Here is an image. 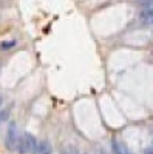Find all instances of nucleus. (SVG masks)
Masks as SVG:
<instances>
[{
  "label": "nucleus",
  "mask_w": 153,
  "mask_h": 154,
  "mask_svg": "<svg viewBox=\"0 0 153 154\" xmlns=\"http://www.w3.org/2000/svg\"><path fill=\"white\" fill-rule=\"evenodd\" d=\"M60 154H81V152H79L78 149H76L74 146H68L67 149H63Z\"/></svg>",
  "instance_id": "nucleus-6"
},
{
  "label": "nucleus",
  "mask_w": 153,
  "mask_h": 154,
  "mask_svg": "<svg viewBox=\"0 0 153 154\" xmlns=\"http://www.w3.org/2000/svg\"><path fill=\"white\" fill-rule=\"evenodd\" d=\"M138 2H141V3H145V5H150V3H153V0H138Z\"/></svg>",
  "instance_id": "nucleus-10"
},
{
  "label": "nucleus",
  "mask_w": 153,
  "mask_h": 154,
  "mask_svg": "<svg viewBox=\"0 0 153 154\" xmlns=\"http://www.w3.org/2000/svg\"><path fill=\"white\" fill-rule=\"evenodd\" d=\"M111 148H113L114 154H133L129 148H127V145L124 142H119L118 139H113L111 140Z\"/></svg>",
  "instance_id": "nucleus-3"
},
{
  "label": "nucleus",
  "mask_w": 153,
  "mask_h": 154,
  "mask_svg": "<svg viewBox=\"0 0 153 154\" xmlns=\"http://www.w3.org/2000/svg\"><path fill=\"white\" fill-rule=\"evenodd\" d=\"M142 25H147V26H153V17H151V19H148V20H144V22H142Z\"/></svg>",
  "instance_id": "nucleus-9"
},
{
  "label": "nucleus",
  "mask_w": 153,
  "mask_h": 154,
  "mask_svg": "<svg viewBox=\"0 0 153 154\" xmlns=\"http://www.w3.org/2000/svg\"><path fill=\"white\" fill-rule=\"evenodd\" d=\"M151 17H153V3L147 5V6L141 11V14H139V19H141V22L148 20V19H151Z\"/></svg>",
  "instance_id": "nucleus-5"
},
{
  "label": "nucleus",
  "mask_w": 153,
  "mask_h": 154,
  "mask_svg": "<svg viewBox=\"0 0 153 154\" xmlns=\"http://www.w3.org/2000/svg\"><path fill=\"white\" fill-rule=\"evenodd\" d=\"M37 154H53V146H51L49 140L43 139L42 142H39V152Z\"/></svg>",
  "instance_id": "nucleus-4"
},
{
  "label": "nucleus",
  "mask_w": 153,
  "mask_h": 154,
  "mask_svg": "<svg viewBox=\"0 0 153 154\" xmlns=\"http://www.w3.org/2000/svg\"><path fill=\"white\" fill-rule=\"evenodd\" d=\"M6 119H8V109H2L0 111V125H2Z\"/></svg>",
  "instance_id": "nucleus-8"
},
{
  "label": "nucleus",
  "mask_w": 153,
  "mask_h": 154,
  "mask_svg": "<svg viewBox=\"0 0 153 154\" xmlns=\"http://www.w3.org/2000/svg\"><path fill=\"white\" fill-rule=\"evenodd\" d=\"M82 154H88V152H82Z\"/></svg>",
  "instance_id": "nucleus-14"
},
{
  "label": "nucleus",
  "mask_w": 153,
  "mask_h": 154,
  "mask_svg": "<svg viewBox=\"0 0 153 154\" xmlns=\"http://www.w3.org/2000/svg\"><path fill=\"white\" fill-rule=\"evenodd\" d=\"M2 100H3V99H2V96H0V106H2Z\"/></svg>",
  "instance_id": "nucleus-13"
},
{
  "label": "nucleus",
  "mask_w": 153,
  "mask_h": 154,
  "mask_svg": "<svg viewBox=\"0 0 153 154\" xmlns=\"http://www.w3.org/2000/svg\"><path fill=\"white\" fill-rule=\"evenodd\" d=\"M19 131L16 122H9L8 131H6V146L11 151H17V143H19Z\"/></svg>",
  "instance_id": "nucleus-1"
},
{
  "label": "nucleus",
  "mask_w": 153,
  "mask_h": 154,
  "mask_svg": "<svg viewBox=\"0 0 153 154\" xmlns=\"http://www.w3.org/2000/svg\"><path fill=\"white\" fill-rule=\"evenodd\" d=\"M151 143H153V142H151Z\"/></svg>",
  "instance_id": "nucleus-15"
},
{
  "label": "nucleus",
  "mask_w": 153,
  "mask_h": 154,
  "mask_svg": "<svg viewBox=\"0 0 153 154\" xmlns=\"http://www.w3.org/2000/svg\"><path fill=\"white\" fill-rule=\"evenodd\" d=\"M14 45H16L14 40H11V42H3L2 45H0V48H2V49H9V48H12Z\"/></svg>",
  "instance_id": "nucleus-7"
},
{
  "label": "nucleus",
  "mask_w": 153,
  "mask_h": 154,
  "mask_svg": "<svg viewBox=\"0 0 153 154\" xmlns=\"http://www.w3.org/2000/svg\"><path fill=\"white\" fill-rule=\"evenodd\" d=\"M22 139H23L25 151H27V154H37V152H39V142H37V139L31 133H25L22 136Z\"/></svg>",
  "instance_id": "nucleus-2"
},
{
  "label": "nucleus",
  "mask_w": 153,
  "mask_h": 154,
  "mask_svg": "<svg viewBox=\"0 0 153 154\" xmlns=\"http://www.w3.org/2000/svg\"><path fill=\"white\" fill-rule=\"evenodd\" d=\"M99 154H107V152H105L104 149H99Z\"/></svg>",
  "instance_id": "nucleus-12"
},
{
  "label": "nucleus",
  "mask_w": 153,
  "mask_h": 154,
  "mask_svg": "<svg viewBox=\"0 0 153 154\" xmlns=\"http://www.w3.org/2000/svg\"><path fill=\"white\" fill-rule=\"evenodd\" d=\"M144 154H153V148H145L144 149Z\"/></svg>",
  "instance_id": "nucleus-11"
}]
</instances>
